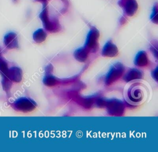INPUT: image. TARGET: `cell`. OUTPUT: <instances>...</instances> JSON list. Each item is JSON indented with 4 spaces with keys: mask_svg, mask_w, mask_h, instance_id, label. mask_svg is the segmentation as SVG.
<instances>
[{
    "mask_svg": "<svg viewBox=\"0 0 158 152\" xmlns=\"http://www.w3.org/2000/svg\"><path fill=\"white\" fill-rule=\"evenodd\" d=\"M40 18L43 22V26L47 31L54 33L60 30V25L57 18L49 17L48 7L46 4H44L43 8L40 14Z\"/></svg>",
    "mask_w": 158,
    "mask_h": 152,
    "instance_id": "1",
    "label": "cell"
},
{
    "mask_svg": "<svg viewBox=\"0 0 158 152\" xmlns=\"http://www.w3.org/2000/svg\"><path fill=\"white\" fill-rule=\"evenodd\" d=\"M124 70V66L121 63L117 62L114 63L111 66L106 76V84L109 86L117 81L123 75Z\"/></svg>",
    "mask_w": 158,
    "mask_h": 152,
    "instance_id": "2",
    "label": "cell"
},
{
    "mask_svg": "<svg viewBox=\"0 0 158 152\" xmlns=\"http://www.w3.org/2000/svg\"><path fill=\"white\" fill-rule=\"evenodd\" d=\"M36 105L33 100L27 97H21L13 103L12 107L16 111L27 113L34 110Z\"/></svg>",
    "mask_w": 158,
    "mask_h": 152,
    "instance_id": "3",
    "label": "cell"
},
{
    "mask_svg": "<svg viewBox=\"0 0 158 152\" xmlns=\"http://www.w3.org/2000/svg\"><path fill=\"white\" fill-rule=\"evenodd\" d=\"M99 37V31L93 27L89 31L85 44V47L89 51H96L98 47V39Z\"/></svg>",
    "mask_w": 158,
    "mask_h": 152,
    "instance_id": "4",
    "label": "cell"
},
{
    "mask_svg": "<svg viewBox=\"0 0 158 152\" xmlns=\"http://www.w3.org/2000/svg\"><path fill=\"white\" fill-rule=\"evenodd\" d=\"M4 44L9 49H17L19 47V41L17 35L14 32H9L4 37Z\"/></svg>",
    "mask_w": 158,
    "mask_h": 152,
    "instance_id": "5",
    "label": "cell"
},
{
    "mask_svg": "<svg viewBox=\"0 0 158 152\" xmlns=\"http://www.w3.org/2000/svg\"><path fill=\"white\" fill-rule=\"evenodd\" d=\"M128 97L130 102L133 103H138L143 100V92L139 88V86H133L128 92Z\"/></svg>",
    "mask_w": 158,
    "mask_h": 152,
    "instance_id": "6",
    "label": "cell"
},
{
    "mask_svg": "<svg viewBox=\"0 0 158 152\" xmlns=\"http://www.w3.org/2000/svg\"><path fill=\"white\" fill-rule=\"evenodd\" d=\"M117 47L111 41H108L104 46L102 50V55L108 57H114L118 54Z\"/></svg>",
    "mask_w": 158,
    "mask_h": 152,
    "instance_id": "7",
    "label": "cell"
},
{
    "mask_svg": "<svg viewBox=\"0 0 158 152\" xmlns=\"http://www.w3.org/2000/svg\"><path fill=\"white\" fill-rule=\"evenodd\" d=\"M6 76H7L12 82H19L22 79V71L19 67L12 66L10 68H9Z\"/></svg>",
    "mask_w": 158,
    "mask_h": 152,
    "instance_id": "8",
    "label": "cell"
},
{
    "mask_svg": "<svg viewBox=\"0 0 158 152\" xmlns=\"http://www.w3.org/2000/svg\"><path fill=\"white\" fill-rule=\"evenodd\" d=\"M135 65L139 67L146 66L148 64V58L147 53L145 51H139L135 56L134 60Z\"/></svg>",
    "mask_w": 158,
    "mask_h": 152,
    "instance_id": "9",
    "label": "cell"
},
{
    "mask_svg": "<svg viewBox=\"0 0 158 152\" xmlns=\"http://www.w3.org/2000/svg\"><path fill=\"white\" fill-rule=\"evenodd\" d=\"M125 14L128 16H133L138 9V3L136 0H127L124 4Z\"/></svg>",
    "mask_w": 158,
    "mask_h": 152,
    "instance_id": "10",
    "label": "cell"
},
{
    "mask_svg": "<svg viewBox=\"0 0 158 152\" xmlns=\"http://www.w3.org/2000/svg\"><path fill=\"white\" fill-rule=\"evenodd\" d=\"M143 74L142 72L136 68H132L124 76V80L126 82H130L136 79L143 78Z\"/></svg>",
    "mask_w": 158,
    "mask_h": 152,
    "instance_id": "11",
    "label": "cell"
},
{
    "mask_svg": "<svg viewBox=\"0 0 158 152\" xmlns=\"http://www.w3.org/2000/svg\"><path fill=\"white\" fill-rule=\"evenodd\" d=\"M88 53L89 50L84 46L77 49L73 53V56L77 61L84 62L88 58Z\"/></svg>",
    "mask_w": 158,
    "mask_h": 152,
    "instance_id": "12",
    "label": "cell"
},
{
    "mask_svg": "<svg viewBox=\"0 0 158 152\" xmlns=\"http://www.w3.org/2000/svg\"><path fill=\"white\" fill-rule=\"evenodd\" d=\"M108 109L109 113L112 115H120V113L123 110V105L119 101L110 102L109 103Z\"/></svg>",
    "mask_w": 158,
    "mask_h": 152,
    "instance_id": "13",
    "label": "cell"
},
{
    "mask_svg": "<svg viewBox=\"0 0 158 152\" xmlns=\"http://www.w3.org/2000/svg\"><path fill=\"white\" fill-rule=\"evenodd\" d=\"M47 36L46 31L43 28H40L36 30L33 34V40L37 43H41L43 42Z\"/></svg>",
    "mask_w": 158,
    "mask_h": 152,
    "instance_id": "14",
    "label": "cell"
},
{
    "mask_svg": "<svg viewBox=\"0 0 158 152\" xmlns=\"http://www.w3.org/2000/svg\"><path fill=\"white\" fill-rule=\"evenodd\" d=\"M43 81L46 86H49V87L55 86L58 82L57 79L50 74H47L45 76H44Z\"/></svg>",
    "mask_w": 158,
    "mask_h": 152,
    "instance_id": "15",
    "label": "cell"
},
{
    "mask_svg": "<svg viewBox=\"0 0 158 152\" xmlns=\"http://www.w3.org/2000/svg\"><path fill=\"white\" fill-rule=\"evenodd\" d=\"M1 84H2V86L4 90L7 94H8L10 92V89L12 86V81L7 76H2Z\"/></svg>",
    "mask_w": 158,
    "mask_h": 152,
    "instance_id": "16",
    "label": "cell"
},
{
    "mask_svg": "<svg viewBox=\"0 0 158 152\" xmlns=\"http://www.w3.org/2000/svg\"><path fill=\"white\" fill-rule=\"evenodd\" d=\"M8 64L7 62L2 58L0 57V74L1 76H6L8 71Z\"/></svg>",
    "mask_w": 158,
    "mask_h": 152,
    "instance_id": "17",
    "label": "cell"
},
{
    "mask_svg": "<svg viewBox=\"0 0 158 152\" xmlns=\"http://www.w3.org/2000/svg\"><path fill=\"white\" fill-rule=\"evenodd\" d=\"M151 19L152 22L157 23V4L154 5L152 9V12L151 15Z\"/></svg>",
    "mask_w": 158,
    "mask_h": 152,
    "instance_id": "18",
    "label": "cell"
},
{
    "mask_svg": "<svg viewBox=\"0 0 158 152\" xmlns=\"http://www.w3.org/2000/svg\"><path fill=\"white\" fill-rule=\"evenodd\" d=\"M152 78L155 79V80L157 81V68L155 70V71H152Z\"/></svg>",
    "mask_w": 158,
    "mask_h": 152,
    "instance_id": "19",
    "label": "cell"
},
{
    "mask_svg": "<svg viewBox=\"0 0 158 152\" xmlns=\"http://www.w3.org/2000/svg\"><path fill=\"white\" fill-rule=\"evenodd\" d=\"M35 1H38V2H42V3L43 4V5H44V4H46L47 2H48V1L49 0H35Z\"/></svg>",
    "mask_w": 158,
    "mask_h": 152,
    "instance_id": "20",
    "label": "cell"
},
{
    "mask_svg": "<svg viewBox=\"0 0 158 152\" xmlns=\"http://www.w3.org/2000/svg\"><path fill=\"white\" fill-rule=\"evenodd\" d=\"M2 52H1V47H0V57H2V53H1Z\"/></svg>",
    "mask_w": 158,
    "mask_h": 152,
    "instance_id": "21",
    "label": "cell"
},
{
    "mask_svg": "<svg viewBox=\"0 0 158 152\" xmlns=\"http://www.w3.org/2000/svg\"><path fill=\"white\" fill-rule=\"evenodd\" d=\"M13 1H14V2H17V0H13Z\"/></svg>",
    "mask_w": 158,
    "mask_h": 152,
    "instance_id": "22",
    "label": "cell"
}]
</instances>
